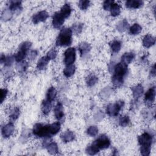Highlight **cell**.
<instances>
[{"label":"cell","mask_w":156,"mask_h":156,"mask_svg":"<svg viewBox=\"0 0 156 156\" xmlns=\"http://www.w3.org/2000/svg\"><path fill=\"white\" fill-rule=\"evenodd\" d=\"M91 45L86 42L81 43L78 47V49L81 56H83L87 54L91 50Z\"/></svg>","instance_id":"e0dca14e"},{"label":"cell","mask_w":156,"mask_h":156,"mask_svg":"<svg viewBox=\"0 0 156 156\" xmlns=\"http://www.w3.org/2000/svg\"><path fill=\"white\" fill-rule=\"evenodd\" d=\"M87 134L90 136H95L98 133V129L95 126H90L87 130Z\"/></svg>","instance_id":"d6a6232c"},{"label":"cell","mask_w":156,"mask_h":156,"mask_svg":"<svg viewBox=\"0 0 156 156\" xmlns=\"http://www.w3.org/2000/svg\"><path fill=\"white\" fill-rule=\"evenodd\" d=\"M114 3L113 1L106 0L103 3V8L105 10H108L110 9L112 4Z\"/></svg>","instance_id":"f35d334b"},{"label":"cell","mask_w":156,"mask_h":156,"mask_svg":"<svg viewBox=\"0 0 156 156\" xmlns=\"http://www.w3.org/2000/svg\"><path fill=\"white\" fill-rule=\"evenodd\" d=\"M20 115V109L18 107H15L12 111L10 115V118L12 120H16Z\"/></svg>","instance_id":"d590c367"},{"label":"cell","mask_w":156,"mask_h":156,"mask_svg":"<svg viewBox=\"0 0 156 156\" xmlns=\"http://www.w3.org/2000/svg\"><path fill=\"white\" fill-rule=\"evenodd\" d=\"M15 127L13 124L12 122H9L2 127L1 130L2 135L4 138H9L13 133Z\"/></svg>","instance_id":"7c38bea8"},{"label":"cell","mask_w":156,"mask_h":156,"mask_svg":"<svg viewBox=\"0 0 156 156\" xmlns=\"http://www.w3.org/2000/svg\"><path fill=\"white\" fill-rule=\"evenodd\" d=\"M91 145L98 151L99 152L101 149H105L108 148L110 145V141L108 138L105 135H102L98 138Z\"/></svg>","instance_id":"5b68a950"},{"label":"cell","mask_w":156,"mask_h":156,"mask_svg":"<svg viewBox=\"0 0 156 156\" xmlns=\"http://www.w3.org/2000/svg\"><path fill=\"white\" fill-rule=\"evenodd\" d=\"M114 73L112 77V82L116 87H121L124 82V77L127 73V65L120 62L113 67Z\"/></svg>","instance_id":"6da1fadb"},{"label":"cell","mask_w":156,"mask_h":156,"mask_svg":"<svg viewBox=\"0 0 156 156\" xmlns=\"http://www.w3.org/2000/svg\"><path fill=\"white\" fill-rule=\"evenodd\" d=\"M73 30L70 28H63L56 40V45L58 46H69L73 41Z\"/></svg>","instance_id":"3957f363"},{"label":"cell","mask_w":156,"mask_h":156,"mask_svg":"<svg viewBox=\"0 0 156 156\" xmlns=\"http://www.w3.org/2000/svg\"><path fill=\"white\" fill-rule=\"evenodd\" d=\"M60 138L65 143L72 141L74 138V134L70 130L65 131L60 135Z\"/></svg>","instance_id":"ac0fdd59"},{"label":"cell","mask_w":156,"mask_h":156,"mask_svg":"<svg viewBox=\"0 0 156 156\" xmlns=\"http://www.w3.org/2000/svg\"><path fill=\"white\" fill-rule=\"evenodd\" d=\"M31 46L32 43L29 41H24L20 44L19 51L15 55V59L17 62H21L26 57V53L30 48Z\"/></svg>","instance_id":"8992f818"},{"label":"cell","mask_w":156,"mask_h":156,"mask_svg":"<svg viewBox=\"0 0 156 156\" xmlns=\"http://www.w3.org/2000/svg\"><path fill=\"white\" fill-rule=\"evenodd\" d=\"M129 27L128 22L126 20H123L118 23V24L116 26V29L118 31L122 32L125 31Z\"/></svg>","instance_id":"1f68e13d"},{"label":"cell","mask_w":156,"mask_h":156,"mask_svg":"<svg viewBox=\"0 0 156 156\" xmlns=\"http://www.w3.org/2000/svg\"><path fill=\"white\" fill-rule=\"evenodd\" d=\"M98 81V78L94 74H90L89 75L87 79L86 82L88 87H92Z\"/></svg>","instance_id":"f546056e"},{"label":"cell","mask_w":156,"mask_h":156,"mask_svg":"<svg viewBox=\"0 0 156 156\" xmlns=\"http://www.w3.org/2000/svg\"><path fill=\"white\" fill-rule=\"evenodd\" d=\"M51 102L45 99L42 102L41 109L44 115H48L51 109Z\"/></svg>","instance_id":"44dd1931"},{"label":"cell","mask_w":156,"mask_h":156,"mask_svg":"<svg viewBox=\"0 0 156 156\" xmlns=\"http://www.w3.org/2000/svg\"><path fill=\"white\" fill-rule=\"evenodd\" d=\"M12 15L11 11L9 9H6L2 12L1 18L4 20H8L10 19V18L12 17Z\"/></svg>","instance_id":"74e56055"},{"label":"cell","mask_w":156,"mask_h":156,"mask_svg":"<svg viewBox=\"0 0 156 156\" xmlns=\"http://www.w3.org/2000/svg\"><path fill=\"white\" fill-rule=\"evenodd\" d=\"M71 8L69 4H65L60 9V11L59 12L61 15L65 18V19L68 18L71 13Z\"/></svg>","instance_id":"d6986e66"},{"label":"cell","mask_w":156,"mask_h":156,"mask_svg":"<svg viewBox=\"0 0 156 156\" xmlns=\"http://www.w3.org/2000/svg\"><path fill=\"white\" fill-rule=\"evenodd\" d=\"M5 56L4 55V54H1V64H2V63H4V61H5Z\"/></svg>","instance_id":"bcb514c9"},{"label":"cell","mask_w":156,"mask_h":156,"mask_svg":"<svg viewBox=\"0 0 156 156\" xmlns=\"http://www.w3.org/2000/svg\"><path fill=\"white\" fill-rule=\"evenodd\" d=\"M7 90L4 88V89H1V103H2L4 100L7 96Z\"/></svg>","instance_id":"7bdbcfd3"},{"label":"cell","mask_w":156,"mask_h":156,"mask_svg":"<svg viewBox=\"0 0 156 156\" xmlns=\"http://www.w3.org/2000/svg\"><path fill=\"white\" fill-rule=\"evenodd\" d=\"M76 60V49L69 48L64 52V62L66 65H72Z\"/></svg>","instance_id":"ba28073f"},{"label":"cell","mask_w":156,"mask_h":156,"mask_svg":"<svg viewBox=\"0 0 156 156\" xmlns=\"http://www.w3.org/2000/svg\"><path fill=\"white\" fill-rule=\"evenodd\" d=\"M37 51H35V50H32L30 52V53L29 54V58L30 59V60H33L34 59L37 55Z\"/></svg>","instance_id":"ee69618b"},{"label":"cell","mask_w":156,"mask_h":156,"mask_svg":"<svg viewBox=\"0 0 156 156\" xmlns=\"http://www.w3.org/2000/svg\"><path fill=\"white\" fill-rule=\"evenodd\" d=\"M21 2L20 1H11L9 2V9L11 12H15L21 9Z\"/></svg>","instance_id":"4316f807"},{"label":"cell","mask_w":156,"mask_h":156,"mask_svg":"<svg viewBox=\"0 0 156 156\" xmlns=\"http://www.w3.org/2000/svg\"><path fill=\"white\" fill-rule=\"evenodd\" d=\"M57 51L55 49H53L48 52L46 56L48 57V58L49 60H52V59H54L57 57Z\"/></svg>","instance_id":"ab89813d"},{"label":"cell","mask_w":156,"mask_h":156,"mask_svg":"<svg viewBox=\"0 0 156 156\" xmlns=\"http://www.w3.org/2000/svg\"><path fill=\"white\" fill-rule=\"evenodd\" d=\"M124 105L122 101H119L113 104H110L107 106L106 112L110 116H116Z\"/></svg>","instance_id":"52a82bcc"},{"label":"cell","mask_w":156,"mask_h":156,"mask_svg":"<svg viewBox=\"0 0 156 156\" xmlns=\"http://www.w3.org/2000/svg\"><path fill=\"white\" fill-rule=\"evenodd\" d=\"M56 95H57V91L55 88L53 87H51L49 88V89L48 90V91L46 93V99L52 102L54 100L55 98L56 97Z\"/></svg>","instance_id":"484cf974"},{"label":"cell","mask_w":156,"mask_h":156,"mask_svg":"<svg viewBox=\"0 0 156 156\" xmlns=\"http://www.w3.org/2000/svg\"><path fill=\"white\" fill-rule=\"evenodd\" d=\"M155 97V88L153 87L149 88L144 95V102L147 106H151L154 103Z\"/></svg>","instance_id":"9c48e42d"},{"label":"cell","mask_w":156,"mask_h":156,"mask_svg":"<svg viewBox=\"0 0 156 156\" xmlns=\"http://www.w3.org/2000/svg\"><path fill=\"white\" fill-rule=\"evenodd\" d=\"M49 16L48 13L46 10L40 11L35 14L32 17V22L34 24H38L40 22L44 21Z\"/></svg>","instance_id":"8fae6325"},{"label":"cell","mask_w":156,"mask_h":156,"mask_svg":"<svg viewBox=\"0 0 156 156\" xmlns=\"http://www.w3.org/2000/svg\"><path fill=\"white\" fill-rule=\"evenodd\" d=\"M130 122V119L128 116H122L119 119V124L122 127L127 126Z\"/></svg>","instance_id":"836d02e7"},{"label":"cell","mask_w":156,"mask_h":156,"mask_svg":"<svg viewBox=\"0 0 156 156\" xmlns=\"http://www.w3.org/2000/svg\"><path fill=\"white\" fill-rule=\"evenodd\" d=\"M60 123L58 122H56L54 123H52L51 124H49L50 127V131L52 135H54L57 134L58 131L60 129Z\"/></svg>","instance_id":"4dcf8cb0"},{"label":"cell","mask_w":156,"mask_h":156,"mask_svg":"<svg viewBox=\"0 0 156 156\" xmlns=\"http://www.w3.org/2000/svg\"><path fill=\"white\" fill-rule=\"evenodd\" d=\"M142 30V27L141 26L138 24H133L129 29V33L131 34V35H138L139 34Z\"/></svg>","instance_id":"f1b7e54d"},{"label":"cell","mask_w":156,"mask_h":156,"mask_svg":"<svg viewBox=\"0 0 156 156\" xmlns=\"http://www.w3.org/2000/svg\"><path fill=\"white\" fill-rule=\"evenodd\" d=\"M131 90L132 92L133 97L136 100L142 96V94L144 91L143 87L141 84H138L137 85L132 87Z\"/></svg>","instance_id":"5bb4252c"},{"label":"cell","mask_w":156,"mask_h":156,"mask_svg":"<svg viewBox=\"0 0 156 156\" xmlns=\"http://www.w3.org/2000/svg\"><path fill=\"white\" fill-rule=\"evenodd\" d=\"M14 61V57L12 55L8 56L5 57V60L4 61V65L5 66H10L12 65L13 62Z\"/></svg>","instance_id":"60d3db41"},{"label":"cell","mask_w":156,"mask_h":156,"mask_svg":"<svg viewBox=\"0 0 156 156\" xmlns=\"http://www.w3.org/2000/svg\"><path fill=\"white\" fill-rule=\"evenodd\" d=\"M45 147L47 149L48 152L52 155L56 154L58 151V146L55 142H49Z\"/></svg>","instance_id":"7402d4cb"},{"label":"cell","mask_w":156,"mask_h":156,"mask_svg":"<svg viewBox=\"0 0 156 156\" xmlns=\"http://www.w3.org/2000/svg\"><path fill=\"white\" fill-rule=\"evenodd\" d=\"M111 51L113 53H118L121 48V43L118 40H113L109 43Z\"/></svg>","instance_id":"cb8c5ba5"},{"label":"cell","mask_w":156,"mask_h":156,"mask_svg":"<svg viewBox=\"0 0 156 156\" xmlns=\"http://www.w3.org/2000/svg\"><path fill=\"white\" fill-rule=\"evenodd\" d=\"M126 7L129 9H138L142 6L143 2L140 0H129L126 2Z\"/></svg>","instance_id":"2e32d148"},{"label":"cell","mask_w":156,"mask_h":156,"mask_svg":"<svg viewBox=\"0 0 156 156\" xmlns=\"http://www.w3.org/2000/svg\"><path fill=\"white\" fill-rule=\"evenodd\" d=\"M65 18L58 12H55L52 16V26L55 29H59L63 24Z\"/></svg>","instance_id":"30bf717a"},{"label":"cell","mask_w":156,"mask_h":156,"mask_svg":"<svg viewBox=\"0 0 156 156\" xmlns=\"http://www.w3.org/2000/svg\"><path fill=\"white\" fill-rule=\"evenodd\" d=\"M151 74L152 76H155V65H154L152 68H151Z\"/></svg>","instance_id":"f6af8a7d"},{"label":"cell","mask_w":156,"mask_h":156,"mask_svg":"<svg viewBox=\"0 0 156 156\" xmlns=\"http://www.w3.org/2000/svg\"><path fill=\"white\" fill-rule=\"evenodd\" d=\"M90 4V1H87V0L83 1V0H82V1H80L79 2L78 5H79V8L81 10H86L89 7Z\"/></svg>","instance_id":"8d00e7d4"},{"label":"cell","mask_w":156,"mask_h":156,"mask_svg":"<svg viewBox=\"0 0 156 156\" xmlns=\"http://www.w3.org/2000/svg\"><path fill=\"white\" fill-rule=\"evenodd\" d=\"M32 132L34 135L40 138H49L52 136L49 124L43 125L40 123H37L34 126Z\"/></svg>","instance_id":"277c9868"},{"label":"cell","mask_w":156,"mask_h":156,"mask_svg":"<svg viewBox=\"0 0 156 156\" xmlns=\"http://www.w3.org/2000/svg\"><path fill=\"white\" fill-rule=\"evenodd\" d=\"M155 38L149 34L145 35V37L143 40V45L146 48H149L151 47L155 44Z\"/></svg>","instance_id":"9a60e30c"},{"label":"cell","mask_w":156,"mask_h":156,"mask_svg":"<svg viewBox=\"0 0 156 156\" xmlns=\"http://www.w3.org/2000/svg\"><path fill=\"white\" fill-rule=\"evenodd\" d=\"M135 54L133 52H126L121 57V62L126 65L129 64L134 58Z\"/></svg>","instance_id":"ffe728a7"},{"label":"cell","mask_w":156,"mask_h":156,"mask_svg":"<svg viewBox=\"0 0 156 156\" xmlns=\"http://www.w3.org/2000/svg\"><path fill=\"white\" fill-rule=\"evenodd\" d=\"M138 141L140 145L141 154L142 155H149L153 141L152 135L147 132H144L138 137Z\"/></svg>","instance_id":"7a4b0ae2"},{"label":"cell","mask_w":156,"mask_h":156,"mask_svg":"<svg viewBox=\"0 0 156 156\" xmlns=\"http://www.w3.org/2000/svg\"><path fill=\"white\" fill-rule=\"evenodd\" d=\"M27 68V64L26 62H19V63L16 66L17 69L20 71H25Z\"/></svg>","instance_id":"b9f144b4"},{"label":"cell","mask_w":156,"mask_h":156,"mask_svg":"<svg viewBox=\"0 0 156 156\" xmlns=\"http://www.w3.org/2000/svg\"><path fill=\"white\" fill-rule=\"evenodd\" d=\"M76 66L74 65H67V66L63 70V74L66 77H71L75 73Z\"/></svg>","instance_id":"d4e9b609"},{"label":"cell","mask_w":156,"mask_h":156,"mask_svg":"<svg viewBox=\"0 0 156 156\" xmlns=\"http://www.w3.org/2000/svg\"><path fill=\"white\" fill-rule=\"evenodd\" d=\"M54 114L55 118L58 120L61 121L64 118V113H63V108L62 104L58 102L55 107L54 108Z\"/></svg>","instance_id":"4fadbf2b"},{"label":"cell","mask_w":156,"mask_h":156,"mask_svg":"<svg viewBox=\"0 0 156 156\" xmlns=\"http://www.w3.org/2000/svg\"><path fill=\"white\" fill-rule=\"evenodd\" d=\"M110 13L112 16H117L121 13V7L118 4L113 3L110 8Z\"/></svg>","instance_id":"83f0119b"},{"label":"cell","mask_w":156,"mask_h":156,"mask_svg":"<svg viewBox=\"0 0 156 156\" xmlns=\"http://www.w3.org/2000/svg\"><path fill=\"white\" fill-rule=\"evenodd\" d=\"M49 62V59L48 58L47 56L42 57L38 62L37 68L39 70H43L44 69L46 66L48 64V62Z\"/></svg>","instance_id":"603a6c76"},{"label":"cell","mask_w":156,"mask_h":156,"mask_svg":"<svg viewBox=\"0 0 156 156\" xmlns=\"http://www.w3.org/2000/svg\"><path fill=\"white\" fill-rule=\"evenodd\" d=\"M83 24L80 23H75L73 24V30L74 31V32L76 34H80L83 29Z\"/></svg>","instance_id":"e575fe53"}]
</instances>
